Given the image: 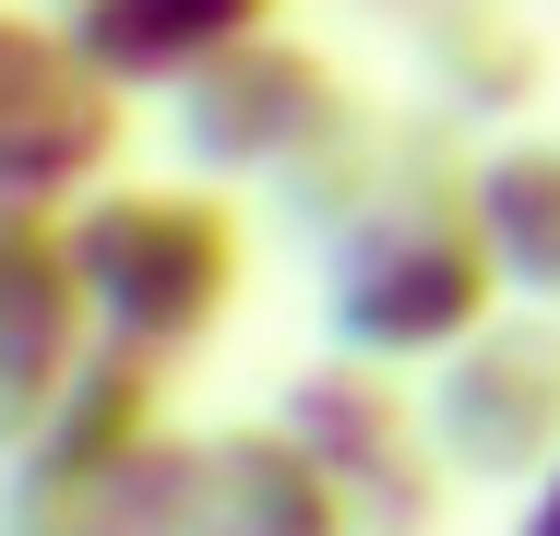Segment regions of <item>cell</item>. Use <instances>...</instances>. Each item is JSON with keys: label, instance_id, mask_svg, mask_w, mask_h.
<instances>
[{"label": "cell", "instance_id": "3", "mask_svg": "<svg viewBox=\"0 0 560 536\" xmlns=\"http://www.w3.org/2000/svg\"><path fill=\"white\" fill-rule=\"evenodd\" d=\"M250 12H262V0H72L60 36H72L96 72H179V60L226 48Z\"/></svg>", "mask_w": 560, "mask_h": 536}, {"label": "cell", "instance_id": "2", "mask_svg": "<svg viewBox=\"0 0 560 536\" xmlns=\"http://www.w3.org/2000/svg\"><path fill=\"white\" fill-rule=\"evenodd\" d=\"M108 155V96L48 24H0V203L72 191V167Z\"/></svg>", "mask_w": 560, "mask_h": 536}, {"label": "cell", "instance_id": "1", "mask_svg": "<svg viewBox=\"0 0 560 536\" xmlns=\"http://www.w3.org/2000/svg\"><path fill=\"white\" fill-rule=\"evenodd\" d=\"M226 214L191 203V191H119L72 226V275H84V299L119 322V334H143V346H179V334H203L226 299Z\"/></svg>", "mask_w": 560, "mask_h": 536}]
</instances>
